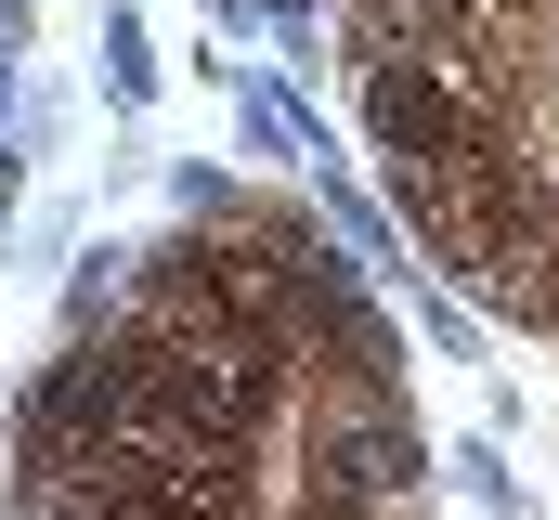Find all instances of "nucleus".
I'll list each match as a JSON object with an SVG mask.
<instances>
[{
    "label": "nucleus",
    "mask_w": 559,
    "mask_h": 520,
    "mask_svg": "<svg viewBox=\"0 0 559 520\" xmlns=\"http://www.w3.org/2000/svg\"><path fill=\"white\" fill-rule=\"evenodd\" d=\"M455 495H468V508H495V520H521V469H508L495 442H468V456H455Z\"/></svg>",
    "instance_id": "obj_2"
},
{
    "label": "nucleus",
    "mask_w": 559,
    "mask_h": 520,
    "mask_svg": "<svg viewBox=\"0 0 559 520\" xmlns=\"http://www.w3.org/2000/svg\"><path fill=\"white\" fill-rule=\"evenodd\" d=\"M105 92H118V105H156V52H143L131 0H105Z\"/></svg>",
    "instance_id": "obj_1"
}]
</instances>
